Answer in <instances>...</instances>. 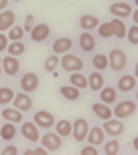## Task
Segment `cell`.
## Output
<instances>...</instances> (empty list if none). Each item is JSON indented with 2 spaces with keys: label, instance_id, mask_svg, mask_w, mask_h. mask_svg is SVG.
<instances>
[{
  "label": "cell",
  "instance_id": "6da1fadb",
  "mask_svg": "<svg viewBox=\"0 0 138 155\" xmlns=\"http://www.w3.org/2000/svg\"><path fill=\"white\" fill-rule=\"evenodd\" d=\"M126 64H128V58L120 48H114L109 52V56H107V66H109V68H114V71H124Z\"/></svg>",
  "mask_w": 138,
  "mask_h": 155
},
{
  "label": "cell",
  "instance_id": "7a4b0ae2",
  "mask_svg": "<svg viewBox=\"0 0 138 155\" xmlns=\"http://www.w3.org/2000/svg\"><path fill=\"white\" fill-rule=\"evenodd\" d=\"M64 71H68V72H79V71H82V60L79 58V56H72V54H62V58H60V62H58Z\"/></svg>",
  "mask_w": 138,
  "mask_h": 155
},
{
  "label": "cell",
  "instance_id": "3957f363",
  "mask_svg": "<svg viewBox=\"0 0 138 155\" xmlns=\"http://www.w3.org/2000/svg\"><path fill=\"white\" fill-rule=\"evenodd\" d=\"M39 139H41L43 149H47V153H54V151H58V149L62 147V137H60L58 132H46V134L39 137Z\"/></svg>",
  "mask_w": 138,
  "mask_h": 155
},
{
  "label": "cell",
  "instance_id": "277c9868",
  "mask_svg": "<svg viewBox=\"0 0 138 155\" xmlns=\"http://www.w3.org/2000/svg\"><path fill=\"white\" fill-rule=\"evenodd\" d=\"M87 132H89V122L85 118H76L74 122H72V130H70V134H72V139L74 141H85L87 139Z\"/></svg>",
  "mask_w": 138,
  "mask_h": 155
},
{
  "label": "cell",
  "instance_id": "5b68a950",
  "mask_svg": "<svg viewBox=\"0 0 138 155\" xmlns=\"http://www.w3.org/2000/svg\"><path fill=\"white\" fill-rule=\"evenodd\" d=\"M103 132L105 134H109V137H120L122 132H124V124H122V118H107L103 122Z\"/></svg>",
  "mask_w": 138,
  "mask_h": 155
},
{
  "label": "cell",
  "instance_id": "8992f818",
  "mask_svg": "<svg viewBox=\"0 0 138 155\" xmlns=\"http://www.w3.org/2000/svg\"><path fill=\"white\" fill-rule=\"evenodd\" d=\"M134 112H136V101H120L117 106L114 107V116L117 118H128V116H134Z\"/></svg>",
  "mask_w": 138,
  "mask_h": 155
},
{
  "label": "cell",
  "instance_id": "52a82bcc",
  "mask_svg": "<svg viewBox=\"0 0 138 155\" xmlns=\"http://www.w3.org/2000/svg\"><path fill=\"white\" fill-rule=\"evenodd\" d=\"M21 134H23L27 141L37 143L39 141V130H37V124L35 122H23L21 124Z\"/></svg>",
  "mask_w": 138,
  "mask_h": 155
},
{
  "label": "cell",
  "instance_id": "ba28073f",
  "mask_svg": "<svg viewBox=\"0 0 138 155\" xmlns=\"http://www.w3.org/2000/svg\"><path fill=\"white\" fill-rule=\"evenodd\" d=\"M33 122L37 124V128H50V126H54V124H56L54 116H52L50 112H46V110L37 112V114L33 116Z\"/></svg>",
  "mask_w": 138,
  "mask_h": 155
},
{
  "label": "cell",
  "instance_id": "9c48e42d",
  "mask_svg": "<svg viewBox=\"0 0 138 155\" xmlns=\"http://www.w3.org/2000/svg\"><path fill=\"white\" fill-rule=\"evenodd\" d=\"M37 85H39V77H37L35 72H27V74H23V79H21V89H23L25 93L35 91Z\"/></svg>",
  "mask_w": 138,
  "mask_h": 155
},
{
  "label": "cell",
  "instance_id": "30bf717a",
  "mask_svg": "<svg viewBox=\"0 0 138 155\" xmlns=\"http://www.w3.org/2000/svg\"><path fill=\"white\" fill-rule=\"evenodd\" d=\"M12 104H14V107L17 110H21V112H27V110H31V106H33V99L29 97V93H17V95L12 97Z\"/></svg>",
  "mask_w": 138,
  "mask_h": 155
},
{
  "label": "cell",
  "instance_id": "8fae6325",
  "mask_svg": "<svg viewBox=\"0 0 138 155\" xmlns=\"http://www.w3.org/2000/svg\"><path fill=\"white\" fill-rule=\"evenodd\" d=\"M109 12L117 17V19H124V17H130L132 15V8H130V4L128 2H114L111 6H109Z\"/></svg>",
  "mask_w": 138,
  "mask_h": 155
},
{
  "label": "cell",
  "instance_id": "7c38bea8",
  "mask_svg": "<svg viewBox=\"0 0 138 155\" xmlns=\"http://www.w3.org/2000/svg\"><path fill=\"white\" fill-rule=\"evenodd\" d=\"M19 68H21V64H19L17 56H6V58H2V72L14 77V74L19 72Z\"/></svg>",
  "mask_w": 138,
  "mask_h": 155
},
{
  "label": "cell",
  "instance_id": "4fadbf2b",
  "mask_svg": "<svg viewBox=\"0 0 138 155\" xmlns=\"http://www.w3.org/2000/svg\"><path fill=\"white\" fill-rule=\"evenodd\" d=\"M50 35V25L47 23H35V27L31 29V39L33 41H43Z\"/></svg>",
  "mask_w": 138,
  "mask_h": 155
},
{
  "label": "cell",
  "instance_id": "5bb4252c",
  "mask_svg": "<svg viewBox=\"0 0 138 155\" xmlns=\"http://www.w3.org/2000/svg\"><path fill=\"white\" fill-rule=\"evenodd\" d=\"M0 116L6 120V122H12V124L23 122V112H21V110H17V107H4V110L0 112Z\"/></svg>",
  "mask_w": 138,
  "mask_h": 155
},
{
  "label": "cell",
  "instance_id": "9a60e30c",
  "mask_svg": "<svg viewBox=\"0 0 138 155\" xmlns=\"http://www.w3.org/2000/svg\"><path fill=\"white\" fill-rule=\"evenodd\" d=\"M70 48H72V39H70V37H58L56 41H54V46H52L54 54H58V56L66 54Z\"/></svg>",
  "mask_w": 138,
  "mask_h": 155
},
{
  "label": "cell",
  "instance_id": "2e32d148",
  "mask_svg": "<svg viewBox=\"0 0 138 155\" xmlns=\"http://www.w3.org/2000/svg\"><path fill=\"white\" fill-rule=\"evenodd\" d=\"M14 12L12 11H0V33L2 31H8L12 25H14Z\"/></svg>",
  "mask_w": 138,
  "mask_h": 155
},
{
  "label": "cell",
  "instance_id": "e0dca14e",
  "mask_svg": "<svg viewBox=\"0 0 138 155\" xmlns=\"http://www.w3.org/2000/svg\"><path fill=\"white\" fill-rule=\"evenodd\" d=\"M79 23H81L82 31H91V29H97V25L101 23V21H99V17H95V15H82Z\"/></svg>",
  "mask_w": 138,
  "mask_h": 155
},
{
  "label": "cell",
  "instance_id": "ac0fdd59",
  "mask_svg": "<svg viewBox=\"0 0 138 155\" xmlns=\"http://www.w3.org/2000/svg\"><path fill=\"white\" fill-rule=\"evenodd\" d=\"M99 99H101V104H114L115 99H117V91H115L114 87H101L99 89Z\"/></svg>",
  "mask_w": 138,
  "mask_h": 155
},
{
  "label": "cell",
  "instance_id": "d6986e66",
  "mask_svg": "<svg viewBox=\"0 0 138 155\" xmlns=\"http://www.w3.org/2000/svg\"><path fill=\"white\" fill-rule=\"evenodd\" d=\"M87 139H89V143L91 145H101L105 141V132L101 126H95V128H89L87 132Z\"/></svg>",
  "mask_w": 138,
  "mask_h": 155
},
{
  "label": "cell",
  "instance_id": "ffe728a7",
  "mask_svg": "<svg viewBox=\"0 0 138 155\" xmlns=\"http://www.w3.org/2000/svg\"><path fill=\"white\" fill-rule=\"evenodd\" d=\"M109 25H111V33H114L115 37H120V39H124L126 37V25H124V21L122 19H117V17H114L111 21H109Z\"/></svg>",
  "mask_w": 138,
  "mask_h": 155
},
{
  "label": "cell",
  "instance_id": "44dd1931",
  "mask_svg": "<svg viewBox=\"0 0 138 155\" xmlns=\"http://www.w3.org/2000/svg\"><path fill=\"white\" fill-rule=\"evenodd\" d=\"M117 89L120 91H132V89H136V77L134 74H124L117 81Z\"/></svg>",
  "mask_w": 138,
  "mask_h": 155
},
{
  "label": "cell",
  "instance_id": "7402d4cb",
  "mask_svg": "<svg viewBox=\"0 0 138 155\" xmlns=\"http://www.w3.org/2000/svg\"><path fill=\"white\" fill-rule=\"evenodd\" d=\"M87 87H91L93 91H99V89L103 87V74H101L99 71L91 72V74L87 77Z\"/></svg>",
  "mask_w": 138,
  "mask_h": 155
},
{
  "label": "cell",
  "instance_id": "603a6c76",
  "mask_svg": "<svg viewBox=\"0 0 138 155\" xmlns=\"http://www.w3.org/2000/svg\"><path fill=\"white\" fill-rule=\"evenodd\" d=\"M79 44H81V50H85V52H93V50H95V37H93V33H89V31L81 33Z\"/></svg>",
  "mask_w": 138,
  "mask_h": 155
},
{
  "label": "cell",
  "instance_id": "cb8c5ba5",
  "mask_svg": "<svg viewBox=\"0 0 138 155\" xmlns=\"http://www.w3.org/2000/svg\"><path fill=\"white\" fill-rule=\"evenodd\" d=\"M93 112H95V116H99L101 120H107L114 116V112H111V107L107 106V104H93Z\"/></svg>",
  "mask_w": 138,
  "mask_h": 155
},
{
  "label": "cell",
  "instance_id": "d4e9b609",
  "mask_svg": "<svg viewBox=\"0 0 138 155\" xmlns=\"http://www.w3.org/2000/svg\"><path fill=\"white\" fill-rule=\"evenodd\" d=\"M60 95L64 97V99H79L81 97V89H76V87H72V85H66V87H60Z\"/></svg>",
  "mask_w": 138,
  "mask_h": 155
},
{
  "label": "cell",
  "instance_id": "484cf974",
  "mask_svg": "<svg viewBox=\"0 0 138 155\" xmlns=\"http://www.w3.org/2000/svg\"><path fill=\"white\" fill-rule=\"evenodd\" d=\"M14 134H17V126H14L12 122H6V124L0 126V137H2L4 141H12Z\"/></svg>",
  "mask_w": 138,
  "mask_h": 155
},
{
  "label": "cell",
  "instance_id": "4316f807",
  "mask_svg": "<svg viewBox=\"0 0 138 155\" xmlns=\"http://www.w3.org/2000/svg\"><path fill=\"white\" fill-rule=\"evenodd\" d=\"M70 85L76 89H85L87 87V77H82L81 71L79 72H70Z\"/></svg>",
  "mask_w": 138,
  "mask_h": 155
},
{
  "label": "cell",
  "instance_id": "83f0119b",
  "mask_svg": "<svg viewBox=\"0 0 138 155\" xmlns=\"http://www.w3.org/2000/svg\"><path fill=\"white\" fill-rule=\"evenodd\" d=\"M70 130H72V122L70 120H60V122H56V132L60 137H68Z\"/></svg>",
  "mask_w": 138,
  "mask_h": 155
},
{
  "label": "cell",
  "instance_id": "f1b7e54d",
  "mask_svg": "<svg viewBox=\"0 0 138 155\" xmlns=\"http://www.w3.org/2000/svg\"><path fill=\"white\" fill-rule=\"evenodd\" d=\"M6 52H8V56H21L25 52L23 41H11V44L6 46Z\"/></svg>",
  "mask_w": 138,
  "mask_h": 155
},
{
  "label": "cell",
  "instance_id": "f546056e",
  "mask_svg": "<svg viewBox=\"0 0 138 155\" xmlns=\"http://www.w3.org/2000/svg\"><path fill=\"white\" fill-rule=\"evenodd\" d=\"M23 35H25V29L23 27H17V25H12L11 29H8V39H11V41H21V39H23Z\"/></svg>",
  "mask_w": 138,
  "mask_h": 155
},
{
  "label": "cell",
  "instance_id": "4dcf8cb0",
  "mask_svg": "<svg viewBox=\"0 0 138 155\" xmlns=\"http://www.w3.org/2000/svg\"><path fill=\"white\" fill-rule=\"evenodd\" d=\"M12 97H14V93H12L11 87H0V104H2V106L11 104Z\"/></svg>",
  "mask_w": 138,
  "mask_h": 155
},
{
  "label": "cell",
  "instance_id": "1f68e13d",
  "mask_svg": "<svg viewBox=\"0 0 138 155\" xmlns=\"http://www.w3.org/2000/svg\"><path fill=\"white\" fill-rule=\"evenodd\" d=\"M93 66H95L97 71L107 68V56H103V54H95V56H93Z\"/></svg>",
  "mask_w": 138,
  "mask_h": 155
},
{
  "label": "cell",
  "instance_id": "d6a6232c",
  "mask_svg": "<svg viewBox=\"0 0 138 155\" xmlns=\"http://www.w3.org/2000/svg\"><path fill=\"white\" fill-rule=\"evenodd\" d=\"M105 153L107 155H117L120 153V143L117 141H109V143H105Z\"/></svg>",
  "mask_w": 138,
  "mask_h": 155
},
{
  "label": "cell",
  "instance_id": "836d02e7",
  "mask_svg": "<svg viewBox=\"0 0 138 155\" xmlns=\"http://www.w3.org/2000/svg\"><path fill=\"white\" fill-rule=\"evenodd\" d=\"M58 62H60V58H58V54H52V56H47L46 60V71H56V66H58Z\"/></svg>",
  "mask_w": 138,
  "mask_h": 155
},
{
  "label": "cell",
  "instance_id": "e575fe53",
  "mask_svg": "<svg viewBox=\"0 0 138 155\" xmlns=\"http://www.w3.org/2000/svg\"><path fill=\"white\" fill-rule=\"evenodd\" d=\"M126 35H128V39H130V44L136 46L138 44V25H132L130 31H126Z\"/></svg>",
  "mask_w": 138,
  "mask_h": 155
},
{
  "label": "cell",
  "instance_id": "d590c367",
  "mask_svg": "<svg viewBox=\"0 0 138 155\" xmlns=\"http://www.w3.org/2000/svg\"><path fill=\"white\" fill-rule=\"evenodd\" d=\"M97 29H99V35L101 37H111L114 33H111V25L109 23H99L97 25Z\"/></svg>",
  "mask_w": 138,
  "mask_h": 155
},
{
  "label": "cell",
  "instance_id": "8d00e7d4",
  "mask_svg": "<svg viewBox=\"0 0 138 155\" xmlns=\"http://www.w3.org/2000/svg\"><path fill=\"white\" fill-rule=\"evenodd\" d=\"M33 27H35V17H33V15H27V17H25V25H23V29H25V31H31Z\"/></svg>",
  "mask_w": 138,
  "mask_h": 155
},
{
  "label": "cell",
  "instance_id": "74e56055",
  "mask_svg": "<svg viewBox=\"0 0 138 155\" xmlns=\"http://www.w3.org/2000/svg\"><path fill=\"white\" fill-rule=\"evenodd\" d=\"M81 155H97V149H95V145L82 147V149H81Z\"/></svg>",
  "mask_w": 138,
  "mask_h": 155
},
{
  "label": "cell",
  "instance_id": "f35d334b",
  "mask_svg": "<svg viewBox=\"0 0 138 155\" xmlns=\"http://www.w3.org/2000/svg\"><path fill=\"white\" fill-rule=\"evenodd\" d=\"M25 155H47V149H43V147H37V149H29Z\"/></svg>",
  "mask_w": 138,
  "mask_h": 155
},
{
  "label": "cell",
  "instance_id": "ab89813d",
  "mask_svg": "<svg viewBox=\"0 0 138 155\" xmlns=\"http://www.w3.org/2000/svg\"><path fill=\"white\" fill-rule=\"evenodd\" d=\"M6 46H8V37H6V33H0V52H4Z\"/></svg>",
  "mask_w": 138,
  "mask_h": 155
},
{
  "label": "cell",
  "instance_id": "60d3db41",
  "mask_svg": "<svg viewBox=\"0 0 138 155\" xmlns=\"http://www.w3.org/2000/svg\"><path fill=\"white\" fill-rule=\"evenodd\" d=\"M2 155H17V149L14 147H4L2 149Z\"/></svg>",
  "mask_w": 138,
  "mask_h": 155
},
{
  "label": "cell",
  "instance_id": "b9f144b4",
  "mask_svg": "<svg viewBox=\"0 0 138 155\" xmlns=\"http://www.w3.org/2000/svg\"><path fill=\"white\" fill-rule=\"evenodd\" d=\"M8 2H11V0H0V11H6V6H8Z\"/></svg>",
  "mask_w": 138,
  "mask_h": 155
},
{
  "label": "cell",
  "instance_id": "7bdbcfd3",
  "mask_svg": "<svg viewBox=\"0 0 138 155\" xmlns=\"http://www.w3.org/2000/svg\"><path fill=\"white\" fill-rule=\"evenodd\" d=\"M132 21L138 23V11H132Z\"/></svg>",
  "mask_w": 138,
  "mask_h": 155
},
{
  "label": "cell",
  "instance_id": "ee69618b",
  "mask_svg": "<svg viewBox=\"0 0 138 155\" xmlns=\"http://www.w3.org/2000/svg\"><path fill=\"white\" fill-rule=\"evenodd\" d=\"M0 74H2V58H0Z\"/></svg>",
  "mask_w": 138,
  "mask_h": 155
},
{
  "label": "cell",
  "instance_id": "f6af8a7d",
  "mask_svg": "<svg viewBox=\"0 0 138 155\" xmlns=\"http://www.w3.org/2000/svg\"><path fill=\"white\" fill-rule=\"evenodd\" d=\"M115 2H124V0H115Z\"/></svg>",
  "mask_w": 138,
  "mask_h": 155
},
{
  "label": "cell",
  "instance_id": "bcb514c9",
  "mask_svg": "<svg viewBox=\"0 0 138 155\" xmlns=\"http://www.w3.org/2000/svg\"><path fill=\"white\" fill-rule=\"evenodd\" d=\"M12 2H19V0H12Z\"/></svg>",
  "mask_w": 138,
  "mask_h": 155
},
{
  "label": "cell",
  "instance_id": "7dc6e473",
  "mask_svg": "<svg viewBox=\"0 0 138 155\" xmlns=\"http://www.w3.org/2000/svg\"><path fill=\"white\" fill-rule=\"evenodd\" d=\"M0 120H2V116H0Z\"/></svg>",
  "mask_w": 138,
  "mask_h": 155
}]
</instances>
